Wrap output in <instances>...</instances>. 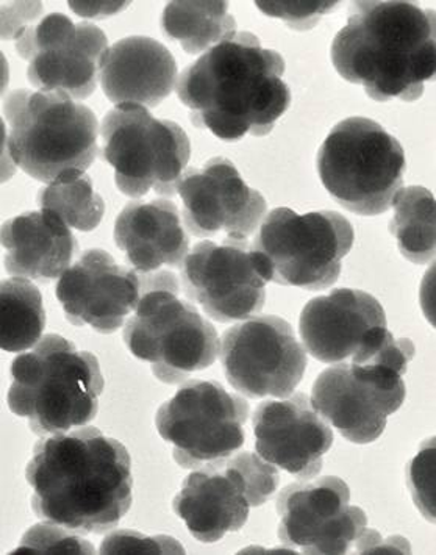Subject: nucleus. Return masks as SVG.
<instances>
[{
    "mask_svg": "<svg viewBox=\"0 0 436 555\" xmlns=\"http://www.w3.org/2000/svg\"><path fill=\"white\" fill-rule=\"evenodd\" d=\"M3 115L10 158L38 182L85 172L98 157V118L69 95L14 90L3 101Z\"/></svg>",
    "mask_w": 436,
    "mask_h": 555,
    "instance_id": "39448f33",
    "label": "nucleus"
},
{
    "mask_svg": "<svg viewBox=\"0 0 436 555\" xmlns=\"http://www.w3.org/2000/svg\"><path fill=\"white\" fill-rule=\"evenodd\" d=\"M339 2H264L255 5L269 17L285 21L293 30H310L324 14L332 12Z\"/></svg>",
    "mask_w": 436,
    "mask_h": 555,
    "instance_id": "7c9ffc66",
    "label": "nucleus"
},
{
    "mask_svg": "<svg viewBox=\"0 0 436 555\" xmlns=\"http://www.w3.org/2000/svg\"><path fill=\"white\" fill-rule=\"evenodd\" d=\"M414 351L409 338L388 332L358 365L342 362L322 371L311 390V405L346 440L372 443L384 434L388 416L403 404L402 377Z\"/></svg>",
    "mask_w": 436,
    "mask_h": 555,
    "instance_id": "423d86ee",
    "label": "nucleus"
},
{
    "mask_svg": "<svg viewBox=\"0 0 436 555\" xmlns=\"http://www.w3.org/2000/svg\"><path fill=\"white\" fill-rule=\"evenodd\" d=\"M141 275L144 293L124 328V341L137 359L151 363L158 380L182 384L216 362L221 341L210 321L179 298L172 272Z\"/></svg>",
    "mask_w": 436,
    "mask_h": 555,
    "instance_id": "0eeeda50",
    "label": "nucleus"
},
{
    "mask_svg": "<svg viewBox=\"0 0 436 555\" xmlns=\"http://www.w3.org/2000/svg\"><path fill=\"white\" fill-rule=\"evenodd\" d=\"M318 175L329 194L346 210L377 217L392 208L406 175L399 140L372 119H344L319 147Z\"/></svg>",
    "mask_w": 436,
    "mask_h": 555,
    "instance_id": "6e6552de",
    "label": "nucleus"
},
{
    "mask_svg": "<svg viewBox=\"0 0 436 555\" xmlns=\"http://www.w3.org/2000/svg\"><path fill=\"white\" fill-rule=\"evenodd\" d=\"M392 207H395V217L389 222V232L395 235L400 254L416 264L434 260V194L424 186H407L397 191Z\"/></svg>",
    "mask_w": 436,
    "mask_h": 555,
    "instance_id": "393cba45",
    "label": "nucleus"
},
{
    "mask_svg": "<svg viewBox=\"0 0 436 555\" xmlns=\"http://www.w3.org/2000/svg\"><path fill=\"white\" fill-rule=\"evenodd\" d=\"M354 238L352 224L338 211L299 215L279 207L266 215L251 253L265 282L318 292L338 281Z\"/></svg>",
    "mask_w": 436,
    "mask_h": 555,
    "instance_id": "1a4fd4ad",
    "label": "nucleus"
},
{
    "mask_svg": "<svg viewBox=\"0 0 436 555\" xmlns=\"http://www.w3.org/2000/svg\"><path fill=\"white\" fill-rule=\"evenodd\" d=\"M386 331L384 307L360 289H333L311 299L300 313V338L319 362H363Z\"/></svg>",
    "mask_w": 436,
    "mask_h": 555,
    "instance_id": "6ab92c4d",
    "label": "nucleus"
},
{
    "mask_svg": "<svg viewBox=\"0 0 436 555\" xmlns=\"http://www.w3.org/2000/svg\"><path fill=\"white\" fill-rule=\"evenodd\" d=\"M435 438L428 440L409 465V486L418 508L435 521Z\"/></svg>",
    "mask_w": 436,
    "mask_h": 555,
    "instance_id": "c85d7f7f",
    "label": "nucleus"
},
{
    "mask_svg": "<svg viewBox=\"0 0 436 555\" xmlns=\"http://www.w3.org/2000/svg\"><path fill=\"white\" fill-rule=\"evenodd\" d=\"M283 74L278 51L261 48L251 31H236L180 74L177 95L194 126L235 143L269 135L285 115L291 91Z\"/></svg>",
    "mask_w": 436,
    "mask_h": 555,
    "instance_id": "f03ea898",
    "label": "nucleus"
},
{
    "mask_svg": "<svg viewBox=\"0 0 436 555\" xmlns=\"http://www.w3.org/2000/svg\"><path fill=\"white\" fill-rule=\"evenodd\" d=\"M115 242L140 274H154L163 267L182 270L190 254L179 208L166 199L127 204L116 218Z\"/></svg>",
    "mask_w": 436,
    "mask_h": 555,
    "instance_id": "4be33fe9",
    "label": "nucleus"
},
{
    "mask_svg": "<svg viewBox=\"0 0 436 555\" xmlns=\"http://www.w3.org/2000/svg\"><path fill=\"white\" fill-rule=\"evenodd\" d=\"M118 553L183 554L185 550L171 537H148L134 530H116L102 542L101 554Z\"/></svg>",
    "mask_w": 436,
    "mask_h": 555,
    "instance_id": "c756f323",
    "label": "nucleus"
},
{
    "mask_svg": "<svg viewBox=\"0 0 436 555\" xmlns=\"http://www.w3.org/2000/svg\"><path fill=\"white\" fill-rule=\"evenodd\" d=\"M17 553L94 554V546L81 539L80 533L46 521L27 530L13 554Z\"/></svg>",
    "mask_w": 436,
    "mask_h": 555,
    "instance_id": "cd10ccee",
    "label": "nucleus"
},
{
    "mask_svg": "<svg viewBox=\"0 0 436 555\" xmlns=\"http://www.w3.org/2000/svg\"><path fill=\"white\" fill-rule=\"evenodd\" d=\"M252 424L255 449L264 461L299 479L321 473L322 459L333 444V430L307 395L261 402Z\"/></svg>",
    "mask_w": 436,
    "mask_h": 555,
    "instance_id": "aec40b11",
    "label": "nucleus"
},
{
    "mask_svg": "<svg viewBox=\"0 0 436 555\" xmlns=\"http://www.w3.org/2000/svg\"><path fill=\"white\" fill-rule=\"evenodd\" d=\"M278 469L252 452L208 462L191 473L172 501L191 535L202 543H216L229 532H239L252 507H260L278 490Z\"/></svg>",
    "mask_w": 436,
    "mask_h": 555,
    "instance_id": "9b49d317",
    "label": "nucleus"
},
{
    "mask_svg": "<svg viewBox=\"0 0 436 555\" xmlns=\"http://www.w3.org/2000/svg\"><path fill=\"white\" fill-rule=\"evenodd\" d=\"M129 2H69L74 12L85 17H104L126 9Z\"/></svg>",
    "mask_w": 436,
    "mask_h": 555,
    "instance_id": "473e14b6",
    "label": "nucleus"
},
{
    "mask_svg": "<svg viewBox=\"0 0 436 555\" xmlns=\"http://www.w3.org/2000/svg\"><path fill=\"white\" fill-rule=\"evenodd\" d=\"M9 406L40 437L69 433L93 421L105 387L99 360L69 339L44 335L12 363Z\"/></svg>",
    "mask_w": 436,
    "mask_h": 555,
    "instance_id": "20e7f679",
    "label": "nucleus"
},
{
    "mask_svg": "<svg viewBox=\"0 0 436 555\" xmlns=\"http://www.w3.org/2000/svg\"><path fill=\"white\" fill-rule=\"evenodd\" d=\"M219 357L229 384L249 399L286 398L296 390L307 367V352L293 327L272 314L226 331Z\"/></svg>",
    "mask_w": 436,
    "mask_h": 555,
    "instance_id": "4468645a",
    "label": "nucleus"
},
{
    "mask_svg": "<svg viewBox=\"0 0 436 555\" xmlns=\"http://www.w3.org/2000/svg\"><path fill=\"white\" fill-rule=\"evenodd\" d=\"M357 553H410L409 543L402 537H392V539H382L381 533L374 529L364 530L361 539L356 544Z\"/></svg>",
    "mask_w": 436,
    "mask_h": 555,
    "instance_id": "2f4dec72",
    "label": "nucleus"
},
{
    "mask_svg": "<svg viewBox=\"0 0 436 555\" xmlns=\"http://www.w3.org/2000/svg\"><path fill=\"white\" fill-rule=\"evenodd\" d=\"M247 416L249 404L219 382L190 380L159 406L155 426L172 444L174 461L194 469L239 451L246 440Z\"/></svg>",
    "mask_w": 436,
    "mask_h": 555,
    "instance_id": "f8f14e48",
    "label": "nucleus"
},
{
    "mask_svg": "<svg viewBox=\"0 0 436 555\" xmlns=\"http://www.w3.org/2000/svg\"><path fill=\"white\" fill-rule=\"evenodd\" d=\"M101 135L120 193L176 196L191 154L190 138L179 124L154 118L141 105L124 104L106 113Z\"/></svg>",
    "mask_w": 436,
    "mask_h": 555,
    "instance_id": "9d476101",
    "label": "nucleus"
},
{
    "mask_svg": "<svg viewBox=\"0 0 436 555\" xmlns=\"http://www.w3.org/2000/svg\"><path fill=\"white\" fill-rule=\"evenodd\" d=\"M187 298L218 323L247 320L264 310L266 282L247 242L198 243L182 267Z\"/></svg>",
    "mask_w": 436,
    "mask_h": 555,
    "instance_id": "dca6fc26",
    "label": "nucleus"
},
{
    "mask_svg": "<svg viewBox=\"0 0 436 555\" xmlns=\"http://www.w3.org/2000/svg\"><path fill=\"white\" fill-rule=\"evenodd\" d=\"M46 327L40 289L24 278L7 279L0 286V346L5 352L34 348Z\"/></svg>",
    "mask_w": 436,
    "mask_h": 555,
    "instance_id": "a878e982",
    "label": "nucleus"
},
{
    "mask_svg": "<svg viewBox=\"0 0 436 555\" xmlns=\"http://www.w3.org/2000/svg\"><path fill=\"white\" fill-rule=\"evenodd\" d=\"M37 204L80 232L94 231L105 211L104 199L95 193L90 176L81 171L66 172L38 191Z\"/></svg>",
    "mask_w": 436,
    "mask_h": 555,
    "instance_id": "bb28decb",
    "label": "nucleus"
},
{
    "mask_svg": "<svg viewBox=\"0 0 436 555\" xmlns=\"http://www.w3.org/2000/svg\"><path fill=\"white\" fill-rule=\"evenodd\" d=\"M144 293L143 275L120 267L102 249H88L70 264L56 284V299L66 320L113 334L137 310Z\"/></svg>",
    "mask_w": 436,
    "mask_h": 555,
    "instance_id": "a211bd4d",
    "label": "nucleus"
},
{
    "mask_svg": "<svg viewBox=\"0 0 436 555\" xmlns=\"http://www.w3.org/2000/svg\"><path fill=\"white\" fill-rule=\"evenodd\" d=\"M162 28L187 54L197 55L235 35L236 21L229 2H171L163 12Z\"/></svg>",
    "mask_w": 436,
    "mask_h": 555,
    "instance_id": "b1692460",
    "label": "nucleus"
},
{
    "mask_svg": "<svg viewBox=\"0 0 436 555\" xmlns=\"http://www.w3.org/2000/svg\"><path fill=\"white\" fill-rule=\"evenodd\" d=\"M2 246L7 272L40 284L62 278L77 253L69 225L51 210L27 211L3 222Z\"/></svg>",
    "mask_w": 436,
    "mask_h": 555,
    "instance_id": "5701e85b",
    "label": "nucleus"
},
{
    "mask_svg": "<svg viewBox=\"0 0 436 555\" xmlns=\"http://www.w3.org/2000/svg\"><path fill=\"white\" fill-rule=\"evenodd\" d=\"M177 193L183 201L188 231L198 238L225 233L227 240L247 242L266 215L260 191L251 189L236 166L225 157L188 169Z\"/></svg>",
    "mask_w": 436,
    "mask_h": 555,
    "instance_id": "f3484780",
    "label": "nucleus"
},
{
    "mask_svg": "<svg viewBox=\"0 0 436 555\" xmlns=\"http://www.w3.org/2000/svg\"><path fill=\"white\" fill-rule=\"evenodd\" d=\"M38 20V17H37ZM30 21L14 35L21 59L28 62V81L46 93L84 101L94 93L106 52L104 31L90 23H73L63 13Z\"/></svg>",
    "mask_w": 436,
    "mask_h": 555,
    "instance_id": "ddd939ff",
    "label": "nucleus"
},
{
    "mask_svg": "<svg viewBox=\"0 0 436 555\" xmlns=\"http://www.w3.org/2000/svg\"><path fill=\"white\" fill-rule=\"evenodd\" d=\"M176 80V60L154 38H124L106 49L102 59V90L116 107L157 108L172 93Z\"/></svg>",
    "mask_w": 436,
    "mask_h": 555,
    "instance_id": "412c9836",
    "label": "nucleus"
},
{
    "mask_svg": "<svg viewBox=\"0 0 436 555\" xmlns=\"http://www.w3.org/2000/svg\"><path fill=\"white\" fill-rule=\"evenodd\" d=\"M331 52L339 76L374 101H418L435 79V12L411 2H352Z\"/></svg>",
    "mask_w": 436,
    "mask_h": 555,
    "instance_id": "7ed1b4c3",
    "label": "nucleus"
},
{
    "mask_svg": "<svg viewBox=\"0 0 436 555\" xmlns=\"http://www.w3.org/2000/svg\"><path fill=\"white\" fill-rule=\"evenodd\" d=\"M279 539L305 554H346L368 528L367 514L350 505V490L339 477L304 479L278 498Z\"/></svg>",
    "mask_w": 436,
    "mask_h": 555,
    "instance_id": "2eb2a0df",
    "label": "nucleus"
},
{
    "mask_svg": "<svg viewBox=\"0 0 436 555\" xmlns=\"http://www.w3.org/2000/svg\"><path fill=\"white\" fill-rule=\"evenodd\" d=\"M26 479L38 518L80 535L108 532L132 507L129 451L95 427L42 437Z\"/></svg>",
    "mask_w": 436,
    "mask_h": 555,
    "instance_id": "f257e3e1",
    "label": "nucleus"
}]
</instances>
